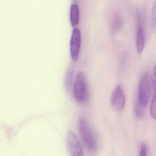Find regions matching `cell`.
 <instances>
[{
    "label": "cell",
    "instance_id": "obj_1",
    "mask_svg": "<svg viewBox=\"0 0 156 156\" xmlns=\"http://www.w3.org/2000/svg\"><path fill=\"white\" fill-rule=\"evenodd\" d=\"M78 126L82 140L87 150L90 153L95 152L97 149V140L89 122L84 118H80L78 121Z\"/></svg>",
    "mask_w": 156,
    "mask_h": 156
},
{
    "label": "cell",
    "instance_id": "obj_2",
    "mask_svg": "<svg viewBox=\"0 0 156 156\" xmlns=\"http://www.w3.org/2000/svg\"><path fill=\"white\" fill-rule=\"evenodd\" d=\"M74 97L78 102L85 103L89 99V91L85 79V75L82 71H79L75 78L73 85Z\"/></svg>",
    "mask_w": 156,
    "mask_h": 156
},
{
    "label": "cell",
    "instance_id": "obj_3",
    "mask_svg": "<svg viewBox=\"0 0 156 156\" xmlns=\"http://www.w3.org/2000/svg\"><path fill=\"white\" fill-rule=\"evenodd\" d=\"M153 81L150 75L145 73L139 82L138 98L137 102L144 107H146L149 102Z\"/></svg>",
    "mask_w": 156,
    "mask_h": 156
},
{
    "label": "cell",
    "instance_id": "obj_4",
    "mask_svg": "<svg viewBox=\"0 0 156 156\" xmlns=\"http://www.w3.org/2000/svg\"><path fill=\"white\" fill-rule=\"evenodd\" d=\"M66 145L70 156H84L80 142L72 131H68L67 133Z\"/></svg>",
    "mask_w": 156,
    "mask_h": 156
},
{
    "label": "cell",
    "instance_id": "obj_5",
    "mask_svg": "<svg viewBox=\"0 0 156 156\" xmlns=\"http://www.w3.org/2000/svg\"><path fill=\"white\" fill-rule=\"evenodd\" d=\"M111 102L114 109L118 111H122L126 104V96L122 87L117 85L113 91L111 98Z\"/></svg>",
    "mask_w": 156,
    "mask_h": 156
},
{
    "label": "cell",
    "instance_id": "obj_6",
    "mask_svg": "<svg viewBox=\"0 0 156 156\" xmlns=\"http://www.w3.org/2000/svg\"><path fill=\"white\" fill-rule=\"evenodd\" d=\"M142 14L138 12L136 13L137 29H136V50L141 54L144 50L145 44V35L144 28V18Z\"/></svg>",
    "mask_w": 156,
    "mask_h": 156
},
{
    "label": "cell",
    "instance_id": "obj_7",
    "mask_svg": "<svg viewBox=\"0 0 156 156\" xmlns=\"http://www.w3.org/2000/svg\"><path fill=\"white\" fill-rule=\"evenodd\" d=\"M81 42V34L80 29L75 27L72 31L70 43V55L73 61H76L79 58Z\"/></svg>",
    "mask_w": 156,
    "mask_h": 156
},
{
    "label": "cell",
    "instance_id": "obj_8",
    "mask_svg": "<svg viewBox=\"0 0 156 156\" xmlns=\"http://www.w3.org/2000/svg\"><path fill=\"white\" fill-rule=\"evenodd\" d=\"M70 21L73 27H76L80 21V10L79 6L76 3L71 5L70 9Z\"/></svg>",
    "mask_w": 156,
    "mask_h": 156
},
{
    "label": "cell",
    "instance_id": "obj_9",
    "mask_svg": "<svg viewBox=\"0 0 156 156\" xmlns=\"http://www.w3.org/2000/svg\"><path fill=\"white\" fill-rule=\"evenodd\" d=\"M154 97L151 101L150 107V113L154 120H156V87H155Z\"/></svg>",
    "mask_w": 156,
    "mask_h": 156
},
{
    "label": "cell",
    "instance_id": "obj_10",
    "mask_svg": "<svg viewBox=\"0 0 156 156\" xmlns=\"http://www.w3.org/2000/svg\"><path fill=\"white\" fill-rule=\"evenodd\" d=\"M73 66H70L68 70L67 76L66 77V85L68 89H69L70 85L72 84V78L73 76Z\"/></svg>",
    "mask_w": 156,
    "mask_h": 156
},
{
    "label": "cell",
    "instance_id": "obj_11",
    "mask_svg": "<svg viewBox=\"0 0 156 156\" xmlns=\"http://www.w3.org/2000/svg\"><path fill=\"white\" fill-rule=\"evenodd\" d=\"M135 112L137 118H142L144 114L145 107L137 101L135 106Z\"/></svg>",
    "mask_w": 156,
    "mask_h": 156
},
{
    "label": "cell",
    "instance_id": "obj_12",
    "mask_svg": "<svg viewBox=\"0 0 156 156\" xmlns=\"http://www.w3.org/2000/svg\"><path fill=\"white\" fill-rule=\"evenodd\" d=\"M122 19L121 16L118 14L115 15L113 20V27L115 30H119L122 26Z\"/></svg>",
    "mask_w": 156,
    "mask_h": 156
},
{
    "label": "cell",
    "instance_id": "obj_13",
    "mask_svg": "<svg viewBox=\"0 0 156 156\" xmlns=\"http://www.w3.org/2000/svg\"><path fill=\"white\" fill-rule=\"evenodd\" d=\"M147 147L145 144H143L141 146L139 156H147Z\"/></svg>",
    "mask_w": 156,
    "mask_h": 156
},
{
    "label": "cell",
    "instance_id": "obj_14",
    "mask_svg": "<svg viewBox=\"0 0 156 156\" xmlns=\"http://www.w3.org/2000/svg\"><path fill=\"white\" fill-rule=\"evenodd\" d=\"M152 19L154 24H156V2L153 6L152 10Z\"/></svg>",
    "mask_w": 156,
    "mask_h": 156
},
{
    "label": "cell",
    "instance_id": "obj_15",
    "mask_svg": "<svg viewBox=\"0 0 156 156\" xmlns=\"http://www.w3.org/2000/svg\"><path fill=\"white\" fill-rule=\"evenodd\" d=\"M153 85L154 86L156 87V65H155L153 70Z\"/></svg>",
    "mask_w": 156,
    "mask_h": 156
}]
</instances>
